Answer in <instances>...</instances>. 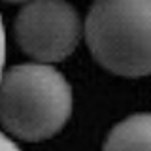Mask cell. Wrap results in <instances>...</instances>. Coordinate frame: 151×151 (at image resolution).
I'll return each mask as SVG.
<instances>
[{"label": "cell", "mask_w": 151, "mask_h": 151, "mask_svg": "<svg viewBox=\"0 0 151 151\" xmlns=\"http://www.w3.org/2000/svg\"><path fill=\"white\" fill-rule=\"evenodd\" d=\"M72 115V87L51 64L28 63L0 78V123L25 142H42L63 130Z\"/></svg>", "instance_id": "cell-1"}, {"label": "cell", "mask_w": 151, "mask_h": 151, "mask_svg": "<svg viewBox=\"0 0 151 151\" xmlns=\"http://www.w3.org/2000/svg\"><path fill=\"white\" fill-rule=\"evenodd\" d=\"M93 57L106 70L142 78L151 74V0H94L85 21Z\"/></svg>", "instance_id": "cell-2"}, {"label": "cell", "mask_w": 151, "mask_h": 151, "mask_svg": "<svg viewBox=\"0 0 151 151\" xmlns=\"http://www.w3.org/2000/svg\"><path fill=\"white\" fill-rule=\"evenodd\" d=\"M15 40L42 64L66 59L78 45L79 17L66 0H28L15 19Z\"/></svg>", "instance_id": "cell-3"}, {"label": "cell", "mask_w": 151, "mask_h": 151, "mask_svg": "<svg viewBox=\"0 0 151 151\" xmlns=\"http://www.w3.org/2000/svg\"><path fill=\"white\" fill-rule=\"evenodd\" d=\"M102 151H151V113H136L117 123Z\"/></svg>", "instance_id": "cell-4"}, {"label": "cell", "mask_w": 151, "mask_h": 151, "mask_svg": "<svg viewBox=\"0 0 151 151\" xmlns=\"http://www.w3.org/2000/svg\"><path fill=\"white\" fill-rule=\"evenodd\" d=\"M4 63H6V32H4V23L0 17V78L4 74Z\"/></svg>", "instance_id": "cell-5"}, {"label": "cell", "mask_w": 151, "mask_h": 151, "mask_svg": "<svg viewBox=\"0 0 151 151\" xmlns=\"http://www.w3.org/2000/svg\"><path fill=\"white\" fill-rule=\"evenodd\" d=\"M0 151H21V149H19V145L9 136L0 132Z\"/></svg>", "instance_id": "cell-6"}, {"label": "cell", "mask_w": 151, "mask_h": 151, "mask_svg": "<svg viewBox=\"0 0 151 151\" xmlns=\"http://www.w3.org/2000/svg\"><path fill=\"white\" fill-rule=\"evenodd\" d=\"M4 2H12V4H17V2H27V0H4Z\"/></svg>", "instance_id": "cell-7"}]
</instances>
